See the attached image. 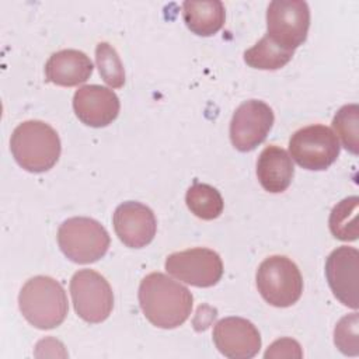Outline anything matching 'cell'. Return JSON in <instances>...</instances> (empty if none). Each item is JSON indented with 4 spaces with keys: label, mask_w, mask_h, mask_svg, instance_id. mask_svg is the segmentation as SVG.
Returning a JSON list of instances; mask_svg holds the SVG:
<instances>
[{
    "label": "cell",
    "mask_w": 359,
    "mask_h": 359,
    "mask_svg": "<svg viewBox=\"0 0 359 359\" xmlns=\"http://www.w3.org/2000/svg\"><path fill=\"white\" fill-rule=\"evenodd\" d=\"M192 293L161 272L146 275L139 286V304L156 327L172 330L184 324L192 311Z\"/></svg>",
    "instance_id": "obj_1"
},
{
    "label": "cell",
    "mask_w": 359,
    "mask_h": 359,
    "mask_svg": "<svg viewBox=\"0 0 359 359\" xmlns=\"http://www.w3.org/2000/svg\"><path fill=\"white\" fill-rule=\"evenodd\" d=\"M10 150L21 168L29 172L50 170L60 157L57 132L43 121H24L11 133Z\"/></svg>",
    "instance_id": "obj_2"
},
{
    "label": "cell",
    "mask_w": 359,
    "mask_h": 359,
    "mask_svg": "<svg viewBox=\"0 0 359 359\" xmlns=\"http://www.w3.org/2000/svg\"><path fill=\"white\" fill-rule=\"evenodd\" d=\"M18 306L24 318L39 330L59 327L69 311L63 286L50 276L38 275L28 279L20 290Z\"/></svg>",
    "instance_id": "obj_3"
},
{
    "label": "cell",
    "mask_w": 359,
    "mask_h": 359,
    "mask_svg": "<svg viewBox=\"0 0 359 359\" xmlns=\"http://www.w3.org/2000/svg\"><path fill=\"white\" fill-rule=\"evenodd\" d=\"M57 244L70 261L91 264L107 254L111 238L107 229L95 219L76 216L59 226Z\"/></svg>",
    "instance_id": "obj_4"
},
{
    "label": "cell",
    "mask_w": 359,
    "mask_h": 359,
    "mask_svg": "<svg viewBox=\"0 0 359 359\" xmlns=\"http://www.w3.org/2000/svg\"><path fill=\"white\" fill-rule=\"evenodd\" d=\"M257 289L273 307H290L302 296L303 278L297 265L285 255L265 258L257 269Z\"/></svg>",
    "instance_id": "obj_5"
},
{
    "label": "cell",
    "mask_w": 359,
    "mask_h": 359,
    "mask_svg": "<svg viewBox=\"0 0 359 359\" xmlns=\"http://www.w3.org/2000/svg\"><path fill=\"white\" fill-rule=\"evenodd\" d=\"M339 142L331 128L309 125L296 130L289 140L290 157L310 171L327 170L339 156Z\"/></svg>",
    "instance_id": "obj_6"
},
{
    "label": "cell",
    "mask_w": 359,
    "mask_h": 359,
    "mask_svg": "<svg viewBox=\"0 0 359 359\" xmlns=\"http://www.w3.org/2000/svg\"><path fill=\"white\" fill-rule=\"evenodd\" d=\"M70 294L77 316L90 324L102 323L114 309V293L108 280L93 269L74 272Z\"/></svg>",
    "instance_id": "obj_7"
},
{
    "label": "cell",
    "mask_w": 359,
    "mask_h": 359,
    "mask_svg": "<svg viewBox=\"0 0 359 359\" xmlns=\"http://www.w3.org/2000/svg\"><path fill=\"white\" fill-rule=\"evenodd\" d=\"M310 8L303 0H273L266 8V36L294 52L307 38Z\"/></svg>",
    "instance_id": "obj_8"
},
{
    "label": "cell",
    "mask_w": 359,
    "mask_h": 359,
    "mask_svg": "<svg viewBox=\"0 0 359 359\" xmlns=\"http://www.w3.org/2000/svg\"><path fill=\"white\" fill-rule=\"evenodd\" d=\"M164 265L171 276L196 287L215 286L223 275L220 255L203 247L172 252L165 258Z\"/></svg>",
    "instance_id": "obj_9"
},
{
    "label": "cell",
    "mask_w": 359,
    "mask_h": 359,
    "mask_svg": "<svg viewBox=\"0 0 359 359\" xmlns=\"http://www.w3.org/2000/svg\"><path fill=\"white\" fill-rule=\"evenodd\" d=\"M272 108L259 100H248L237 107L230 121V140L240 151H251L259 146L272 129Z\"/></svg>",
    "instance_id": "obj_10"
},
{
    "label": "cell",
    "mask_w": 359,
    "mask_h": 359,
    "mask_svg": "<svg viewBox=\"0 0 359 359\" xmlns=\"http://www.w3.org/2000/svg\"><path fill=\"white\" fill-rule=\"evenodd\" d=\"M213 342L217 351L230 359H250L261 349L258 328L243 317H224L213 328Z\"/></svg>",
    "instance_id": "obj_11"
},
{
    "label": "cell",
    "mask_w": 359,
    "mask_h": 359,
    "mask_svg": "<svg viewBox=\"0 0 359 359\" xmlns=\"http://www.w3.org/2000/svg\"><path fill=\"white\" fill-rule=\"evenodd\" d=\"M114 230L118 238L129 248H143L150 244L157 231L153 210L144 203L126 201L114 212Z\"/></svg>",
    "instance_id": "obj_12"
},
{
    "label": "cell",
    "mask_w": 359,
    "mask_h": 359,
    "mask_svg": "<svg viewBox=\"0 0 359 359\" xmlns=\"http://www.w3.org/2000/svg\"><path fill=\"white\" fill-rule=\"evenodd\" d=\"M359 252L353 247L335 248L325 261V278L334 296L353 310L358 309Z\"/></svg>",
    "instance_id": "obj_13"
},
{
    "label": "cell",
    "mask_w": 359,
    "mask_h": 359,
    "mask_svg": "<svg viewBox=\"0 0 359 359\" xmlns=\"http://www.w3.org/2000/svg\"><path fill=\"white\" fill-rule=\"evenodd\" d=\"M119 98L108 87L87 84L76 90L73 109L76 116L87 126L104 128L116 119L119 114Z\"/></svg>",
    "instance_id": "obj_14"
},
{
    "label": "cell",
    "mask_w": 359,
    "mask_h": 359,
    "mask_svg": "<svg viewBox=\"0 0 359 359\" xmlns=\"http://www.w3.org/2000/svg\"><path fill=\"white\" fill-rule=\"evenodd\" d=\"M91 59L77 49H62L52 53L45 65L46 80L63 87L87 81L93 73Z\"/></svg>",
    "instance_id": "obj_15"
},
{
    "label": "cell",
    "mask_w": 359,
    "mask_h": 359,
    "mask_svg": "<svg viewBox=\"0 0 359 359\" xmlns=\"http://www.w3.org/2000/svg\"><path fill=\"white\" fill-rule=\"evenodd\" d=\"M293 175V161L285 149L272 144L261 151L257 161V177L265 191L271 194L286 191Z\"/></svg>",
    "instance_id": "obj_16"
},
{
    "label": "cell",
    "mask_w": 359,
    "mask_h": 359,
    "mask_svg": "<svg viewBox=\"0 0 359 359\" xmlns=\"http://www.w3.org/2000/svg\"><path fill=\"white\" fill-rule=\"evenodd\" d=\"M182 18L195 35L212 36L224 25L226 11L220 0H187L182 3Z\"/></svg>",
    "instance_id": "obj_17"
},
{
    "label": "cell",
    "mask_w": 359,
    "mask_h": 359,
    "mask_svg": "<svg viewBox=\"0 0 359 359\" xmlns=\"http://www.w3.org/2000/svg\"><path fill=\"white\" fill-rule=\"evenodd\" d=\"M185 202L188 209L202 220L217 219L224 208L220 192L215 187L203 182H195L188 188Z\"/></svg>",
    "instance_id": "obj_18"
},
{
    "label": "cell",
    "mask_w": 359,
    "mask_h": 359,
    "mask_svg": "<svg viewBox=\"0 0 359 359\" xmlns=\"http://www.w3.org/2000/svg\"><path fill=\"white\" fill-rule=\"evenodd\" d=\"M293 53L264 35L252 48L244 52V62L252 69L278 70L290 62Z\"/></svg>",
    "instance_id": "obj_19"
},
{
    "label": "cell",
    "mask_w": 359,
    "mask_h": 359,
    "mask_svg": "<svg viewBox=\"0 0 359 359\" xmlns=\"http://www.w3.org/2000/svg\"><path fill=\"white\" fill-rule=\"evenodd\" d=\"M358 208L359 198L356 195L342 199L332 208L328 224L335 238L342 241H355L358 238Z\"/></svg>",
    "instance_id": "obj_20"
},
{
    "label": "cell",
    "mask_w": 359,
    "mask_h": 359,
    "mask_svg": "<svg viewBox=\"0 0 359 359\" xmlns=\"http://www.w3.org/2000/svg\"><path fill=\"white\" fill-rule=\"evenodd\" d=\"M332 128L335 136H338L344 147L352 153L359 151V107L356 104H348L338 109L332 119Z\"/></svg>",
    "instance_id": "obj_21"
},
{
    "label": "cell",
    "mask_w": 359,
    "mask_h": 359,
    "mask_svg": "<svg viewBox=\"0 0 359 359\" xmlns=\"http://www.w3.org/2000/svg\"><path fill=\"white\" fill-rule=\"evenodd\" d=\"M95 63L102 80L111 88H121L125 84V70L115 48L108 42L95 46Z\"/></svg>",
    "instance_id": "obj_22"
},
{
    "label": "cell",
    "mask_w": 359,
    "mask_h": 359,
    "mask_svg": "<svg viewBox=\"0 0 359 359\" xmlns=\"http://www.w3.org/2000/svg\"><path fill=\"white\" fill-rule=\"evenodd\" d=\"M359 317L358 313L344 316L335 325L334 330V344L337 348L349 356H356L359 353Z\"/></svg>",
    "instance_id": "obj_23"
},
{
    "label": "cell",
    "mask_w": 359,
    "mask_h": 359,
    "mask_svg": "<svg viewBox=\"0 0 359 359\" xmlns=\"http://www.w3.org/2000/svg\"><path fill=\"white\" fill-rule=\"evenodd\" d=\"M264 356L266 359L268 358H302L303 352L297 341L292 338H280L268 346Z\"/></svg>",
    "instance_id": "obj_24"
}]
</instances>
